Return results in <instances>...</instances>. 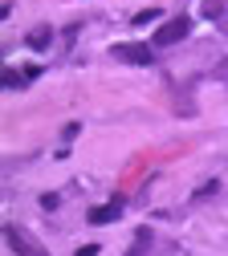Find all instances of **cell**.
<instances>
[{
  "mask_svg": "<svg viewBox=\"0 0 228 256\" xmlns=\"http://www.w3.org/2000/svg\"><path fill=\"white\" fill-rule=\"evenodd\" d=\"M5 240H9V248H13L17 256H49V248H45L37 236H29L21 224H5Z\"/></svg>",
  "mask_w": 228,
  "mask_h": 256,
  "instance_id": "6da1fadb",
  "label": "cell"
},
{
  "mask_svg": "<svg viewBox=\"0 0 228 256\" xmlns=\"http://www.w3.org/2000/svg\"><path fill=\"white\" fill-rule=\"evenodd\" d=\"M187 33H191V16H171V20H163V24H159V33H155V45H159V49H167V45H179Z\"/></svg>",
  "mask_w": 228,
  "mask_h": 256,
  "instance_id": "7a4b0ae2",
  "label": "cell"
},
{
  "mask_svg": "<svg viewBox=\"0 0 228 256\" xmlns=\"http://www.w3.org/2000/svg\"><path fill=\"white\" fill-rule=\"evenodd\" d=\"M110 53H114V61H126V66H151V61H155L151 45H139V41H122Z\"/></svg>",
  "mask_w": 228,
  "mask_h": 256,
  "instance_id": "3957f363",
  "label": "cell"
},
{
  "mask_svg": "<svg viewBox=\"0 0 228 256\" xmlns=\"http://www.w3.org/2000/svg\"><path fill=\"white\" fill-rule=\"evenodd\" d=\"M122 216V200H110V204H102V208H90V224H114Z\"/></svg>",
  "mask_w": 228,
  "mask_h": 256,
  "instance_id": "277c9868",
  "label": "cell"
},
{
  "mask_svg": "<svg viewBox=\"0 0 228 256\" xmlns=\"http://www.w3.org/2000/svg\"><path fill=\"white\" fill-rule=\"evenodd\" d=\"M49 41H53V28H49V24L29 28V37H25V45H29V49H49Z\"/></svg>",
  "mask_w": 228,
  "mask_h": 256,
  "instance_id": "5b68a950",
  "label": "cell"
},
{
  "mask_svg": "<svg viewBox=\"0 0 228 256\" xmlns=\"http://www.w3.org/2000/svg\"><path fill=\"white\" fill-rule=\"evenodd\" d=\"M200 12H204L208 20H220V16L228 12V0H200Z\"/></svg>",
  "mask_w": 228,
  "mask_h": 256,
  "instance_id": "8992f818",
  "label": "cell"
},
{
  "mask_svg": "<svg viewBox=\"0 0 228 256\" xmlns=\"http://www.w3.org/2000/svg\"><path fill=\"white\" fill-rule=\"evenodd\" d=\"M147 244H151V228H139V240H135V248H126V256H143Z\"/></svg>",
  "mask_w": 228,
  "mask_h": 256,
  "instance_id": "52a82bcc",
  "label": "cell"
},
{
  "mask_svg": "<svg viewBox=\"0 0 228 256\" xmlns=\"http://www.w3.org/2000/svg\"><path fill=\"white\" fill-rule=\"evenodd\" d=\"M25 82H29V78H25V70H13V66L5 70V86H9V90H21Z\"/></svg>",
  "mask_w": 228,
  "mask_h": 256,
  "instance_id": "ba28073f",
  "label": "cell"
},
{
  "mask_svg": "<svg viewBox=\"0 0 228 256\" xmlns=\"http://www.w3.org/2000/svg\"><path fill=\"white\" fill-rule=\"evenodd\" d=\"M151 20H159V8H143V12L130 16V24H151Z\"/></svg>",
  "mask_w": 228,
  "mask_h": 256,
  "instance_id": "9c48e42d",
  "label": "cell"
},
{
  "mask_svg": "<svg viewBox=\"0 0 228 256\" xmlns=\"http://www.w3.org/2000/svg\"><path fill=\"white\" fill-rule=\"evenodd\" d=\"M212 74H216V78H220V82H228V61H220V66H216V70H212Z\"/></svg>",
  "mask_w": 228,
  "mask_h": 256,
  "instance_id": "30bf717a",
  "label": "cell"
},
{
  "mask_svg": "<svg viewBox=\"0 0 228 256\" xmlns=\"http://www.w3.org/2000/svg\"><path fill=\"white\" fill-rule=\"evenodd\" d=\"M78 256H98V244H82V248H78Z\"/></svg>",
  "mask_w": 228,
  "mask_h": 256,
  "instance_id": "8fae6325",
  "label": "cell"
}]
</instances>
